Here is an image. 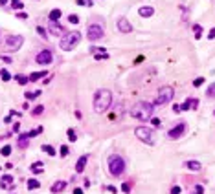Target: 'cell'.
<instances>
[{
	"mask_svg": "<svg viewBox=\"0 0 215 194\" xmlns=\"http://www.w3.org/2000/svg\"><path fill=\"white\" fill-rule=\"evenodd\" d=\"M197 194H202V192H200V190H197Z\"/></svg>",
	"mask_w": 215,
	"mask_h": 194,
	"instance_id": "681fc988",
	"label": "cell"
},
{
	"mask_svg": "<svg viewBox=\"0 0 215 194\" xmlns=\"http://www.w3.org/2000/svg\"><path fill=\"white\" fill-rule=\"evenodd\" d=\"M31 172L33 174H40V172H43V161H35L31 165Z\"/></svg>",
	"mask_w": 215,
	"mask_h": 194,
	"instance_id": "44dd1931",
	"label": "cell"
},
{
	"mask_svg": "<svg viewBox=\"0 0 215 194\" xmlns=\"http://www.w3.org/2000/svg\"><path fill=\"white\" fill-rule=\"evenodd\" d=\"M17 17H18V18H28V15H26V13H22V11L17 13Z\"/></svg>",
	"mask_w": 215,
	"mask_h": 194,
	"instance_id": "f6af8a7d",
	"label": "cell"
},
{
	"mask_svg": "<svg viewBox=\"0 0 215 194\" xmlns=\"http://www.w3.org/2000/svg\"><path fill=\"white\" fill-rule=\"evenodd\" d=\"M118 30L121 33H131L133 31V24H131L125 17H121V18H118Z\"/></svg>",
	"mask_w": 215,
	"mask_h": 194,
	"instance_id": "7c38bea8",
	"label": "cell"
},
{
	"mask_svg": "<svg viewBox=\"0 0 215 194\" xmlns=\"http://www.w3.org/2000/svg\"><path fill=\"white\" fill-rule=\"evenodd\" d=\"M24 95H26V99H28V101H31V99H35V97H39V95H40V90H37V92H26Z\"/></svg>",
	"mask_w": 215,
	"mask_h": 194,
	"instance_id": "cb8c5ba5",
	"label": "cell"
},
{
	"mask_svg": "<svg viewBox=\"0 0 215 194\" xmlns=\"http://www.w3.org/2000/svg\"><path fill=\"white\" fill-rule=\"evenodd\" d=\"M197 105H199V101H197V99H186L182 105H180V112H182V110L186 112V110H189L191 106H193V108H197Z\"/></svg>",
	"mask_w": 215,
	"mask_h": 194,
	"instance_id": "9a60e30c",
	"label": "cell"
},
{
	"mask_svg": "<svg viewBox=\"0 0 215 194\" xmlns=\"http://www.w3.org/2000/svg\"><path fill=\"white\" fill-rule=\"evenodd\" d=\"M208 39H211V40L215 39V27H213V30H211L210 33H208Z\"/></svg>",
	"mask_w": 215,
	"mask_h": 194,
	"instance_id": "7bdbcfd3",
	"label": "cell"
},
{
	"mask_svg": "<svg viewBox=\"0 0 215 194\" xmlns=\"http://www.w3.org/2000/svg\"><path fill=\"white\" fill-rule=\"evenodd\" d=\"M134 134H136V137H138L140 141L147 143V145H155V137H153V132H151L147 127H138V128L134 130Z\"/></svg>",
	"mask_w": 215,
	"mask_h": 194,
	"instance_id": "ba28073f",
	"label": "cell"
},
{
	"mask_svg": "<svg viewBox=\"0 0 215 194\" xmlns=\"http://www.w3.org/2000/svg\"><path fill=\"white\" fill-rule=\"evenodd\" d=\"M0 77H2V81H4V82H8V81L11 79V73H9L8 70H2V72H0Z\"/></svg>",
	"mask_w": 215,
	"mask_h": 194,
	"instance_id": "f1b7e54d",
	"label": "cell"
},
{
	"mask_svg": "<svg viewBox=\"0 0 215 194\" xmlns=\"http://www.w3.org/2000/svg\"><path fill=\"white\" fill-rule=\"evenodd\" d=\"M112 105V92H109V90L101 88L98 92L94 93V112L96 114H103L107 112Z\"/></svg>",
	"mask_w": 215,
	"mask_h": 194,
	"instance_id": "6da1fadb",
	"label": "cell"
},
{
	"mask_svg": "<svg viewBox=\"0 0 215 194\" xmlns=\"http://www.w3.org/2000/svg\"><path fill=\"white\" fill-rule=\"evenodd\" d=\"M43 152H46L48 156H55V148L52 145H43Z\"/></svg>",
	"mask_w": 215,
	"mask_h": 194,
	"instance_id": "603a6c76",
	"label": "cell"
},
{
	"mask_svg": "<svg viewBox=\"0 0 215 194\" xmlns=\"http://www.w3.org/2000/svg\"><path fill=\"white\" fill-rule=\"evenodd\" d=\"M0 187L2 189H13V176H9V174H6V176H2V179H0Z\"/></svg>",
	"mask_w": 215,
	"mask_h": 194,
	"instance_id": "4fadbf2b",
	"label": "cell"
},
{
	"mask_svg": "<svg viewBox=\"0 0 215 194\" xmlns=\"http://www.w3.org/2000/svg\"><path fill=\"white\" fill-rule=\"evenodd\" d=\"M68 139H70V141H77V137H75V132H74L72 128H68Z\"/></svg>",
	"mask_w": 215,
	"mask_h": 194,
	"instance_id": "d590c367",
	"label": "cell"
},
{
	"mask_svg": "<svg viewBox=\"0 0 215 194\" xmlns=\"http://www.w3.org/2000/svg\"><path fill=\"white\" fill-rule=\"evenodd\" d=\"M87 4V0H77V6H85Z\"/></svg>",
	"mask_w": 215,
	"mask_h": 194,
	"instance_id": "7dc6e473",
	"label": "cell"
},
{
	"mask_svg": "<svg viewBox=\"0 0 215 194\" xmlns=\"http://www.w3.org/2000/svg\"><path fill=\"white\" fill-rule=\"evenodd\" d=\"M103 37H105V33H103V27L99 24H90L88 30H87V39L92 40V42H96V40H101Z\"/></svg>",
	"mask_w": 215,
	"mask_h": 194,
	"instance_id": "52a82bcc",
	"label": "cell"
},
{
	"mask_svg": "<svg viewBox=\"0 0 215 194\" xmlns=\"http://www.w3.org/2000/svg\"><path fill=\"white\" fill-rule=\"evenodd\" d=\"M28 139H30V137H28V134H20L18 136V145H20V147H28Z\"/></svg>",
	"mask_w": 215,
	"mask_h": 194,
	"instance_id": "7402d4cb",
	"label": "cell"
},
{
	"mask_svg": "<svg viewBox=\"0 0 215 194\" xmlns=\"http://www.w3.org/2000/svg\"><path fill=\"white\" fill-rule=\"evenodd\" d=\"M68 154H70V150H68V147H66V145H63V147H61V156H63V157H66Z\"/></svg>",
	"mask_w": 215,
	"mask_h": 194,
	"instance_id": "8d00e7d4",
	"label": "cell"
},
{
	"mask_svg": "<svg viewBox=\"0 0 215 194\" xmlns=\"http://www.w3.org/2000/svg\"><path fill=\"white\" fill-rule=\"evenodd\" d=\"M171 194H180V187H173V189H171Z\"/></svg>",
	"mask_w": 215,
	"mask_h": 194,
	"instance_id": "b9f144b4",
	"label": "cell"
},
{
	"mask_svg": "<svg viewBox=\"0 0 215 194\" xmlns=\"http://www.w3.org/2000/svg\"><path fill=\"white\" fill-rule=\"evenodd\" d=\"M6 50L8 51H18L20 50V46L24 44V37L22 35H9V37H6Z\"/></svg>",
	"mask_w": 215,
	"mask_h": 194,
	"instance_id": "8992f818",
	"label": "cell"
},
{
	"mask_svg": "<svg viewBox=\"0 0 215 194\" xmlns=\"http://www.w3.org/2000/svg\"><path fill=\"white\" fill-rule=\"evenodd\" d=\"M138 15H140V17H145V18H147V17H153V15H155V8H151V6H142V8L138 9Z\"/></svg>",
	"mask_w": 215,
	"mask_h": 194,
	"instance_id": "5bb4252c",
	"label": "cell"
},
{
	"mask_svg": "<svg viewBox=\"0 0 215 194\" xmlns=\"http://www.w3.org/2000/svg\"><path fill=\"white\" fill-rule=\"evenodd\" d=\"M206 95H208V97H215V82H213V84H211L210 88H208V92H206Z\"/></svg>",
	"mask_w": 215,
	"mask_h": 194,
	"instance_id": "e575fe53",
	"label": "cell"
},
{
	"mask_svg": "<svg viewBox=\"0 0 215 194\" xmlns=\"http://www.w3.org/2000/svg\"><path fill=\"white\" fill-rule=\"evenodd\" d=\"M48 17H50V20H52V22H57V20L61 18V9H52Z\"/></svg>",
	"mask_w": 215,
	"mask_h": 194,
	"instance_id": "ffe728a7",
	"label": "cell"
},
{
	"mask_svg": "<svg viewBox=\"0 0 215 194\" xmlns=\"http://www.w3.org/2000/svg\"><path fill=\"white\" fill-rule=\"evenodd\" d=\"M35 60H37V64H50V62L53 60V53L50 51V50H43V51H39L37 53V57H35Z\"/></svg>",
	"mask_w": 215,
	"mask_h": 194,
	"instance_id": "9c48e42d",
	"label": "cell"
},
{
	"mask_svg": "<svg viewBox=\"0 0 215 194\" xmlns=\"http://www.w3.org/2000/svg\"><path fill=\"white\" fill-rule=\"evenodd\" d=\"M18 130H20V124L15 123V124H13V132H18Z\"/></svg>",
	"mask_w": 215,
	"mask_h": 194,
	"instance_id": "ee69618b",
	"label": "cell"
},
{
	"mask_svg": "<svg viewBox=\"0 0 215 194\" xmlns=\"http://www.w3.org/2000/svg\"><path fill=\"white\" fill-rule=\"evenodd\" d=\"M193 30H195V39H200V37H202V26L195 24V26H193Z\"/></svg>",
	"mask_w": 215,
	"mask_h": 194,
	"instance_id": "83f0119b",
	"label": "cell"
},
{
	"mask_svg": "<svg viewBox=\"0 0 215 194\" xmlns=\"http://www.w3.org/2000/svg\"><path fill=\"white\" fill-rule=\"evenodd\" d=\"M48 31H50L53 37H63V33H65L63 26L59 24V20H57V22H52V20H50V26H48Z\"/></svg>",
	"mask_w": 215,
	"mask_h": 194,
	"instance_id": "8fae6325",
	"label": "cell"
},
{
	"mask_svg": "<svg viewBox=\"0 0 215 194\" xmlns=\"http://www.w3.org/2000/svg\"><path fill=\"white\" fill-rule=\"evenodd\" d=\"M74 194H83V189H74Z\"/></svg>",
	"mask_w": 215,
	"mask_h": 194,
	"instance_id": "bcb514c9",
	"label": "cell"
},
{
	"mask_svg": "<svg viewBox=\"0 0 215 194\" xmlns=\"http://www.w3.org/2000/svg\"><path fill=\"white\" fill-rule=\"evenodd\" d=\"M0 59H2L4 62H8V64L11 62V57H8V55H0Z\"/></svg>",
	"mask_w": 215,
	"mask_h": 194,
	"instance_id": "60d3db41",
	"label": "cell"
},
{
	"mask_svg": "<svg viewBox=\"0 0 215 194\" xmlns=\"http://www.w3.org/2000/svg\"><path fill=\"white\" fill-rule=\"evenodd\" d=\"M184 132H186V123H178L177 127H173L167 132V136H169V139H178Z\"/></svg>",
	"mask_w": 215,
	"mask_h": 194,
	"instance_id": "30bf717a",
	"label": "cell"
},
{
	"mask_svg": "<svg viewBox=\"0 0 215 194\" xmlns=\"http://www.w3.org/2000/svg\"><path fill=\"white\" fill-rule=\"evenodd\" d=\"M43 112H44V106H43V105H39V106L33 108V112H31V114H33V115H40Z\"/></svg>",
	"mask_w": 215,
	"mask_h": 194,
	"instance_id": "f546056e",
	"label": "cell"
},
{
	"mask_svg": "<svg viewBox=\"0 0 215 194\" xmlns=\"http://www.w3.org/2000/svg\"><path fill=\"white\" fill-rule=\"evenodd\" d=\"M153 108H155V105H151V103H145V101L136 103L133 106V110H131V115L138 121H147L153 115Z\"/></svg>",
	"mask_w": 215,
	"mask_h": 194,
	"instance_id": "7a4b0ae2",
	"label": "cell"
},
{
	"mask_svg": "<svg viewBox=\"0 0 215 194\" xmlns=\"http://www.w3.org/2000/svg\"><path fill=\"white\" fill-rule=\"evenodd\" d=\"M43 77H46V72H33L28 79H30V82H35L39 79H43Z\"/></svg>",
	"mask_w": 215,
	"mask_h": 194,
	"instance_id": "ac0fdd59",
	"label": "cell"
},
{
	"mask_svg": "<svg viewBox=\"0 0 215 194\" xmlns=\"http://www.w3.org/2000/svg\"><path fill=\"white\" fill-rule=\"evenodd\" d=\"M68 22L70 24H79V17L77 15H68Z\"/></svg>",
	"mask_w": 215,
	"mask_h": 194,
	"instance_id": "1f68e13d",
	"label": "cell"
},
{
	"mask_svg": "<svg viewBox=\"0 0 215 194\" xmlns=\"http://www.w3.org/2000/svg\"><path fill=\"white\" fill-rule=\"evenodd\" d=\"M186 169H189V170H200V163L199 161H186Z\"/></svg>",
	"mask_w": 215,
	"mask_h": 194,
	"instance_id": "d6986e66",
	"label": "cell"
},
{
	"mask_svg": "<svg viewBox=\"0 0 215 194\" xmlns=\"http://www.w3.org/2000/svg\"><path fill=\"white\" fill-rule=\"evenodd\" d=\"M125 170V161L120 156H110L109 157V172L112 176H120Z\"/></svg>",
	"mask_w": 215,
	"mask_h": 194,
	"instance_id": "5b68a950",
	"label": "cell"
},
{
	"mask_svg": "<svg viewBox=\"0 0 215 194\" xmlns=\"http://www.w3.org/2000/svg\"><path fill=\"white\" fill-rule=\"evenodd\" d=\"M79 42H81V33L79 31H70V33H66V35H63V39L59 40V48L63 51H72Z\"/></svg>",
	"mask_w": 215,
	"mask_h": 194,
	"instance_id": "3957f363",
	"label": "cell"
},
{
	"mask_svg": "<svg viewBox=\"0 0 215 194\" xmlns=\"http://www.w3.org/2000/svg\"><path fill=\"white\" fill-rule=\"evenodd\" d=\"M8 4V0H0V6H6Z\"/></svg>",
	"mask_w": 215,
	"mask_h": 194,
	"instance_id": "c3c4849f",
	"label": "cell"
},
{
	"mask_svg": "<svg viewBox=\"0 0 215 194\" xmlns=\"http://www.w3.org/2000/svg\"><path fill=\"white\" fill-rule=\"evenodd\" d=\"M151 124H153V127H156V128H160V119H158V117L151 119Z\"/></svg>",
	"mask_w": 215,
	"mask_h": 194,
	"instance_id": "f35d334b",
	"label": "cell"
},
{
	"mask_svg": "<svg viewBox=\"0 0 215 194\" xmlns=\"http://www.w3.org/2000/svg\"><path fill=\"white\" fill-rule=\"evenodd\" d=\"M202 82H204V79H202V77H197L195 81H193V86H197V88H199V86H202Z\"/></svg>",
	"mask_w": 215,
	"mask_h": 194,
	"instance_id": "74e56055",
	"label": "cell"
},
{
	"mask_svg": "<svg viewBox=\"0 0 215 194\" xmlns=\"http://www.w3.org/2000/svg\"><path fill=\"white\" fill-rule=\"evenodd\" d=\"M11 8H13V9H18V11H20V9L24 8V4L20 2V0H11Z\"/></svg>",
	"mask_w": 215,
	"mask_h": 194,
	"instance_id": "4316f807",
	"label": "cell"
},
{
	"mask_svg": "<svg viewBox=\"0 0 215 194\" xmlns=\"http://www.w3.org/2000/svg\"><path fill=\"white\" fill-rule=\"evenodd\" d=\"M37 33H39V35H40V37H43V39H48V33H46V30H44V27H40V26H37Z\"/></svg>",
	"mask_w": 215,
	"mask_h": 194,
	"instance_id": "836d02e7",
	"label": "cell"
},
{
	"mask_svg": "<svg viewBox=\"0 0 215 194\" xmlns=\"http://www.w3.org/2000/svg\"><path fill=\"white\" fill-rule=\"evenodd\" d=\"M15 79H17V82H18V84H22V86H24V84H28V82H30V79H28L26 75H17Z\"/></svg>",
	"mask_w": 215,
	"mask_h": 194,
	"instance_id": "484cf974",
	"label": "cell"
},
{
	"mask_svg": "<svg viewBox=\"0 0 215 194\" xmlns=\"http://www.w3.org/2000/svg\"><path fill=\"white\" fill-rule=\"evenodd\" d=\"M39 187H40V183L37 181V179H30V181H28V189H30V190L39 189Z\"/></svg>",
	"mask_w": 215,
	"mask_h": 194,
	"instance_id": "d4e9b609",
	"label": "cell"
},
{
	"mask_svg": "<svg viewBox=\"0 0 215 194\" xmlns=\"http://www.w3.org/2000/svg\"><path fill=\"white\" fill-rule=\"evenodd\" d=\"M121 190H123V192H129V190H131V185H129V183H123V185H121Z\"/></svg>",
	"mask_w": 215,
	"mask_h": 194,
	"instance_id": "ab89813d",
	"label": "cell"
},
{
	"mask_svg": "<svg viewBox=\"0 0 215 194\" xmlns=\"http://www.w3.org/2000/svg\"><path fill=\"white\" fill-rule=\"evenodd\" d=\"M66 189V181H55L53 185H52V192H61V190H65Z\"/></svg>",
	"mask_w": 215,
	"mask_h": 194,
	"instance_id": "e0dca14e",
	"label": "cell"
},
{
	"mask_svg": "<svg viewBox=\"0 0 215 194\" xmlns=\"http://www.w3.org/2000/svg\"><path fill=\"white\" fill-rule=\"evenodd\" d=\"M87 159H88V156H81L77 159V163H75V170L77 172H83V169H85V165H87Z\"/></svg>",
	"mask_w": 215,
	"mask_h": 194,
	"instance_id": "2e32d148",
	"label": "cell"
},
{
	"mask_svg": "<svg viewBox=\"0 0 215 194\" xmlns=\"http://www.w3.org/2000/svg\"><path fill=\"white\" fill-rule=\"evenodd\" d=\"M40 132H43V128H35V130H31V132H28V137H35V136H39Z\"/></svg>",
	"mask_w": 215,
	"mask_h": 194,
	"instance_id": "d6a6232c",
	"label": "cell"
},
{
	"mask_svg": "<svg viewBox=\"0 0 215 194\" xmlns=\"http://www.w3.org/2000/svg\"><path fill=\"white\" fill-rule=\"evenodd\" d=\"M0 154H2V156H9V154H11V147H9V145H6V147H2V150H0Z\"/></svg>",
	"mask_w": 215,
	"mask_h": 194,
	"instance_id": "4dcf8cb0",
	"label": "cell"
},
{
	"mask_svg": "<svg viewBox=\"0 0 215 194\" xmlns=\"http://www.w3.org/2000/svg\"><path fill=\"white\" fill-rule=\"evenodd\" d=\"M175 97V90L171 86H162L156 93V99H155V106H162V105H167V103Z\"/></svg>",
	"mask_w": 215,
	"mask_h": 194,
	"instance_id": "277c9868",
	"label": "cell"
},
{
	"mask_svg": "<svg viewBox=\"0 0 215 194\" xmlns=\"http://www.w3.org/2000/svg\"><path fill=\"white\" fill-rule=\"evenodd\" d=\"M0 170H2V167H0Z\"/></svg>",
	"mask_w": 215,
	"mask_h": 194,
	"instance_id": "f907efd6",
	"label": "cell"
}]
</instances>
